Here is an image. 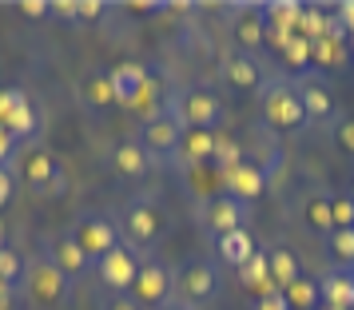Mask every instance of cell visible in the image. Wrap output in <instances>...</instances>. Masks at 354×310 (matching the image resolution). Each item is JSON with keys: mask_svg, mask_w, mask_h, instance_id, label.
I'll use <instances>...</instances> for the list:
<instances>
[{"mask_svg": "<svg viewBox=\"0 0 354 310\" xmlns=\"http://www.w3.org/2000/svg\"><path fill=\"white\" fill-rule=\"evenodd\" d=\"M259 96V119L267 131H299L306 124V108L303 96L290 76H271L263 80V88L255 92Z\"/></svg>", "mask_w": 354, "mask_h": 310, "instance_id": "cell-1", "label": "cell"}, {"mask_svg": "<svg viewBox=\"0 0 354 310\" xmlns=\"http://www.w3.org/2000/svg\"><path fill=\"white\" fill-rule=\"evenodd\" d=\"M120 235H124V243L136 255L140 251H156L163 243V235H167V215H163V207L151 195H136L120 211Z\"/></svg>", "mask_w": 354, "mask_h": 310, "instance_id": "cell-2", "label": "cell"}, {"mask_svg": "<svg viewBox=\"0 0 354 310\" xmlns=\"http://www.w3.org/2000/svg\"><path fill=\"white\" fill-rule=\"evenodd\" d=\"M171 108H176L179 124L187 131H223V124H227V104L211 88H203V84H192V88L176 92Z\"/></svg>", "mask_w": 354, "mask_h": 310, "instance_id": "cell-3", "label": "cell"}, {"mask_svg": "<svg viewBox=\"0 0 354 310\" xmlns=\"http://www.w3.org/2000/svg\"><path fill=\"white\" fill-rule=\"evenodd\" d=\"M68 231L76 235V243L84 246V255L92 259V267L124 243V235H120V219H112L108 211H80L76 219H72V227Z\"/></svg>", "mask_w": 354, "mask_h": 310, "instance_id": "cell-4", "label": "cell"}, {"mask_svg": "<svg viewBox=\"0 0 354 310\" xmlns=\"http://www.w3.org/2000/svg\"><path fill=\"white\" fill-rule=\"evenodd\" d=\"M24 291H28V298L40 302V307H56V302H68L72 278H68L52 259L36 255V259L24 262Z\"/></svg>", "mask_w": 354, "mask_h": 310, "instance_id": "cell-5", "label": "cell"}, {"mask_svg": "<svg viewBox=\"0 0 354 310\" xmlns=\"http://www.w3.org/2000/svg\"><path fill=\"white\" fill-rule=\"evenodd\" d=\"M183 131H187V128L179 124L176 108H171V99H167L163 108H156V112L144 119V131H140V139H144V147L151 151V159H176Z\"/></svg>", "mask_w": 354, "mask_h": 310, "instance_id": "cell-6", "label": "cell"}, {"mask_svg": "<svg viewBox=\"0 0 354 310\" xmlns=\"http://www.w3.org/2000/svg\"><path fill=\"white\" fill-rule=\"evenodd\" d=\"M131 298L140 302L144 310H160L171 294H176V271L167 267L163 259H144L140 262V271H136V282H131Z\"/></svg>", "mask_w": 354, "mask_h": 310, "instance_id": "cell-7", "label": "cell"}, {"mask_svg": "<svg viewBox=\"0 0 354 310\" xmlns=\"http://www.w3.org/2000/svg\"><path fill=\"white\" fill-rule=\"evenodd\" d=\"M0 124H4V131H8L17 144L20 139H24V144L36 139L40 119H36V104L24 88H0Z\"/></svg>", "mask_w": 354, "mask_h": 310, "instance_id": "cell-8", "label": "cell"}, {"mask_svg": "<svg viewBox=\"0 0 354 310\" xmlns=\"http://www.w3.org/2000/svg\"><path fill=\"white\" fill-rule=\"evenodd\" d=\"M299 96H303V108H306V124H335L338 119V99H335V88L322 72H303V76H290Z\"/></svg>", "mask_w": 354, "mask_h": 310, "instance_id": "cell-9", "label": "cell"}, {"mask_svg": "<svg viewBox=\"0 0 354 310\" xmlns=\"http://www.w3.org/2000/svg\"><path fill=\"white\" fill-rule=\"evenodd\" d=\"M176 294L187 298L192 307H203L219 294V267L211 259H187L176 271Z\"/></svg>", "mask_w": 354, "mask_h": 310, "instance_id": "cell-10", "label": "cell"}, {"mask_svg": "<svg viewBox=\"0 0 354 310\" xmlns=\"http://www.w3.org/2000/svg\"><path fill=\"white\" fill-rule=\"evenodd\" d=\"M112 76V92H115V108H144L147 96H151V72L136 60H124V64L108 68Z\"/></svg>", "mask_w": 354, "mask_h": 310, "instance_id": "cell-11", "label": "cell"}, {"mask_svg": "<svg viewBox=\"0 0 354 310\" xmlns=\"http://www.w3.org/2000/svg\"><path fill=\"white\" fill-rule=\"evenodd\" d=\"M247 223H251V203L227 195V191L203 199V227L215 231V239L231 235V231H247Z\"/></svg>", "mask_w": 354, "mask_h": 310, "instance_id": "cell-12", "label": "cell"}, {"mask_svg": "<svg viewBox=\"0 0 354 310\" xmlns=\"http://www.w3.org/2000/svg\"><path fill=\"white\" fill-rule=\"evenodd\" d=\"M40 246H44V259L56 262V267H60L72 282H76V278H84V275H88V267H92V259L84 255V246L76 243V235H72V231L44 235V243H40Z\"/></svg>", "mask_w": 354, "mask_h": 310, "instance_id": "cell-13", "label": "cell"}, {"mask_svg": "<svg viewBox=\"0 0 354 310\" xmlns=\"http://www.w3.org/2000/svg\"><path fill=\"white\" fill-rule=\"evenodd\" d=\"M231 40H235V48L239 52L259 56V48L267 44V12H263V4L231 8Z\"/></svg>", "mask_w": 354, "mask_h": 310, "instance_id": "cell-14", "label": "cell"}, {"mask_svg": "<svg viewBox=\"0 0 354 310\" xmlns=\"http://www.w3.org/2000/svg\"><path fill=\"white\" fill-rule=\"evenodd\" d=\"M60 159L52 155L44 144H24V155H20V180H24V187L28 191H36V195H44L48 191V183H52V175L60 171Z\"/></svg>", "mask_w": 354, "mask_h": 310, "instance_id": "cell-15", "label": "cell"}, {"mask_svg": "<svg viewBox=\"0 0 354 310\" xmlns=\"http://www.w3.org/2000/svg\"><path fill=\"white\" fill-rule=\"evenodd\" d=\"M140 262H144V255H136L128 243H120L112 255H104V259L96 262V275H100V282H104L108 291H131Z\"/></svg>", "mask_w": 354, "mask_h": 310, "instance_id": "cell-16", "label": "cell"}, {"mask_svg": "<svg viewBox=\"0 0 354 310\" xmlns=\"http://www.w3.org/2000/svg\"><path fill=\"white\" fill-rule=\"evenodd\" d=\"M219 76H223L235 92H259V88H263V64H259V56L239 52V48L223 52V60H219Z\"/></svg>", "mask_w": 354, "mask_h": 310, "instance_id": "cell-17", "label": "cell"}, {"mask_svg": "<svg viewBox=\"0 0 354 310\" xmlns=\"http://www.w3.org/2000/svg\"><path fill=\"white\" fill-rule=\"evenodd\" d=\"M76 96H80L84 112L92 115H108L115 108V92H112V76L108 68H88L80 80H76Z\"/></svg>", "mask_w": 354, "mask_h": 310, "instance_id": "cell-18", "label": "cell"}, {"mask_svg": "<svg viewBox=\"0 0 354 310\" xmlns=\"http://www.w3.org/2000/svg\"><path fill=\"white\" fill-rule=\"evenodd\" d=\"M267 175H263V167H255L251 159H243L239 167H231V171H223V191L227 195L243 199V203H255L259 195H267Z\"/></svg>", "mask_w": 354, "mask_h": 310, "instance_id": "cell-19", "label": "cell"}, {"mask_svg": "<svg viewBox=\"0 0 354 310\" xmlns=\"http://www.w3.org/2000/svg\"><path fill=\"white\" fill-rule=\"evenodd\" d=\"M151 151L144 147V139L140 135H128V139H120V144L112 147V167L124 175V180H144L147 171H151Z\"/></svg>", "mask_w": 354, "mask_h": 310, "instance_id": "cell-20", "label": "cell"}, {"mask_svg": "<svg viewBox=\"0 0 354 310\" xmlns=\"http://www.w3.org/2000/svg\"><path fill=\"white\" fill-rule=\"evenodd\" d=\"M319 294H322V307L354 310V275L346 267H330V271L319 278Z\"/></svg>", "mask_w": 354, "mask_h": 310, "instance_id": "cell-21", "label": "cell"}, {"mask_svg": "<svg viewBox=\"0 0 354 310\" xmlns=\"http://www.w3.org/2000/svg\"><path fill=\"white\" fill-rule=\"evenodd\" d=\"M215 147H219V131H183L179 159L187 167H211L215 164Z\"/></svg>", "mask_w": 354, "mask_h": 310, "instance_id": "cell-22", "label": "cell"}, {"mask_svg": "<svg viewBox=\"0 0 354 310\" xmlns=\"http://www.w3.org/2000/svg\"><path fill=\"white\" fill-rule=\"evenodd\" d=\"M255 251L259 246H255V239H251V231H231V235H219V239H215V255H219V262L235 267V271H243Z\"/></svg>", "mask_w": 354, "mask_h": 310, "instance_id": "cell-23", "label": "cell"}, {"mask_svg": "<svg viewBox=\"0 0 354 310\" xmlns=\"http://www.w3.org/2000/svg\"><path fill=\"white\" fill-rule=\"evenodd\" d=\"M243 278V287L255 294V298H267V294H279V287H274V278H271V262H267V251H255L251 255V262L239 271Z\"/></svg>", "mask_w": 354, "mask_h": 310, "instance_id": "cell-24", "label": "cell"}, {"mask_svg": "<svg viewBox=\"0 0 354 310\" xmlns=\"http://www.w3.org/2000/svg\"><path fill=\"white\" fill-rule=\"evenodd\" d=\"M267 262H271V278L279 291H287L295 278L303 275V262H299V255L290 251V246H271L267 251Z\"/></svg>", "mask_w": 354, "mask_h": 310, "instance_id": "cell-25", "label": "cell"}, {"mask_svg": "<svg viewBox=\"0 0 354 310\" xmlns=\"http://www.w3.org/2000/svg\"><path fill=\"white\" fill-rule=\"evenodd\" d=\"M303 219L315 235L326 239V235L335 231V223H330V195H326V191H310V195L303 199Z\"/></svg>", "mask_w": 354, "mask_h": 310, "instance_id": "cell-26", "label": "cell"}, {"mask_svg": "<svg viewBox=\"0 0 354 310\" xmlns=\"http://www.w3.org/2000/svg\"><path fill=\"white\" fill-rule=\"evenodd\" d=\"M283 298H287L290 310H319L322 307V294H319V278H310L303 271V275L290 282L287 291H283Z\"/></svg>", "mask_w": 354, "mask_h": 310, "instance_id": "cell-27", "label": "cell"}, {"mask_svg": "<svg viewBox=\"0 0 354 310\" xmlns=\"http://www.w3.org/2000/svg\"><path fill=\"white\" fill-rule=\"evenodd\" d=\"M322 243H326V255L335 259V267H346V271H351L354 267V227L351 231H330Z\"/></svg>", "mask_w": 354, "mask_h": 310, "instance_id": "cell-28", "label": "cell"}, {"mask_svg": "<svg viewBox=\"0 0 354 310\" xmlns=\"http://www.w3.org/2000/svg\"><path fill=\"white\" fill-rule=\"evenodd\" d=\"M279 56H283L287 68H299V76L310 72V40H306V36H290L287 44L279 48Z\"/></svg>", "mask_w": 354, "mask_h": 310, "instance_id": "cell-29", "label": "cell"}, {"mask_svg": "<svg viewBox=\"0 0 354 310\" xmlns=\"http://www.w3.org/2000/svg\"><path fill=\"white\" fill-rule=\"evenodd\" d=\"M330 223H335V231L354 227V199L351 195H330Z\"/></svg>", "mask_w": 354, "mask_h": 310, "instance_id": "cell-30", "label": "cell"}, {"mask_svg": "<svg viewBox=\"0 0 354 310\" xmlns=\"http://www.w3.org/2000/svg\"><path fill=\"white\" fill-rule=\"evenodd\" d=\"M20 278H24V259H20L12 246H4V251H0V282L17 287Z\"/></svg>", "mask_w": 354, "mask_h": 310, "instance_id": "cell-31", "label": "cell"}, {"mask_svg": "<svg viewBox=\"0 0 354 310\" xmlns=\"http://www.w3.org/2000/svg\"><path fill=\"white\" fill-rule=\"evenodd\" d=\"M335 147L354 159V115H338L335 119Z\"/></svg>", "mask_w": 354, "mask_h": 310, "instance_id": "cell-32", "label": "cell"}, {"mask_svg": "<svg viewBox=\"0 0 354 310\" xmlns=\"http://www.w3.org/2000/svg\"><path fill=\"white\" fill-rule=\"evenodd\" d=\"M96 310H144V307H140L128 291H104L100 302H96Z\"/></svg>", "mask_w": 354, "mask_h": 310, "instance_id": "cell-33", "label": "cell"}, {"mask_svg": "<svg viewBox=\"0 0 354 310\" xmlns=\"http://www.w3.org/2000/svg\"><path fill=\"white\" fill-rule=\"evenodd\" d=\"M108 12L104 0H80V12H76V24H96L100 17Z\"/></svg>", "mask_w": 354, "mask_h": 310, "instance_id": "cell-34", "label": "cell"}, {"mask_svg": "<svg viewBox=\"0 0 354 310\" xmlns=\"http://www.w3.org/2000/svg\"><path fill=\"white\" fill-rule=\"evenodd\" d=\"M17 8H20V17H24V20L52 17V0H24V4H17Z\"/></svg>", "mask_w": 354, "mask_h": 310, "instance_id": "cell-35", "label": "cell"}, {"mask_svg": "<svg viewBox=\"0 0 354 310\" xmlns=\"http://www.w3.org/2000/svg\"><path fill=\"white\" fill-rule=\"evenodd\" d=\"M12 195H17V180H12V171L0 164V211L12 203Z\"/></svg>", "mask_w": 354, "mask_h": 310, "instance_id": "cell-36", "label": "cell"}, {"mask_svg": "<svg viewBox=\"0 0 354 310\" xmlns=\"http://www.w3.org/2000/svg\"><path fill=\"white\" fill-rule=\"evenodd\" d=\"M76 12H80V0H56L52 4V17L64 20V24H76Z\"/></svg>", "mask_w": 354, "mask_h": 310, "instance_id": "cell-37", "label": "cell"}, {"mask_svg": "<svg viewBox=\"0 0 354 310\" xmlns=\"http://www.w3.org/2000/svg\"><path fill=\"white\" fill-rule=\"evenodd\" d=\"M335 20L342 24V32H346V36H354V0L338 4V8H335Z\"/></svg>", "mask_w": 354, "mask_h": 310, "instance_id": "cell-38", "label": "cell"}, {"mask_svg": "<svg viewBox=\"0 0 354 310\" xmlns=\"http://www.w3.org/2000/svg\"><path fill=\"white\" fill-rule=\"evenodd\" d=\"M251 310H290V307H287V298H283V291H279V294H267V298H255Z\"/></svg>", "mask_w": 354, "mask_h": 310, "instance_id": "cell-39", "label": "cell"}, {"mask_svg": "<svg viewBox=\"0 0 354 310\" xmlns=\"http://www.w3.org/2000/svg\"><path fill=\"white\" fill-rule=\"evenodd\" d=\"M12 151H17V139L4 131V124H0V164L8 167V159H12Z\"/></svg>", "mask_w": 354, "mask_h": 310, "instance_id": "cell-40", "label": "cell"}, {"mask_svg": "<svg viewBox=\"0 0 354 310\" xmlns=\"http://www.w3.org/2000/svg\"><path fill=\"white\" fill-rule=\"evenodd\" d=\"M0 310H17V287L0 282Z\"/></svg>", "mask_w": 354, "mask_h": 310, "instance_id": "cell-41", "label": "cell"}, {"mask_svg": "<svg viewBox=\"0 0 354 310\" xmlns=\"http://www.w3.org/2000/svg\"><path fill=\"white\" fill-rule=\"evenodd\" d=\"M160 310H199V307H192L187 298H179V294H171V298H167V302H163Z\"/></svg>", "mask_w": 354, "mask_h": 310, "instance_id": "cell-42", "label": "cell"}, {"mask_svg": "<svg viewBox=\"0 0 354 310\" xmlns=\"http://www.w3.org/2000/svg\"><path fill=\"white\" fill-rule=\"evenodd\" d=\"M4 246H8V243H4V227H0V251H4Z\"/></svg>", "mask_w": 354, "mask_h": 310, "instance_id": "cell-43", "label": "cell"}, {"mask_svg": "<svg viewBox=\"0 0 354 310\" xmlns=\"http://www.w3.org/2000/svg\"><path fill=\"white\" fill-rule=\"evenodd\" d=\"M346 195H351V199H354V183H351V187H346Z\"/></svg>", "mask_w": 354, "mask_h": 310, "instance_id": "cell-44", "label": "cell"}, {"mask_svg": "<svg viewBox=\"0 0 354 310\" xmlns=\"http://www.w3.org/2000/svg\"><path fill=\"white\" fill-rule=\"evenodd\" d=\"M351 275H354V267H351Z\"/></svg>", "mask_w": 354, "mask_h": 310, "instance_id": "cell-45", "label": "cell"}]
</instances>
